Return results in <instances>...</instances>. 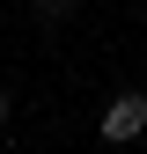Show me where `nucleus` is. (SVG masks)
I'll use <instances>...</instances> for the list:
<instances>
[{
	"instance_id": "obj_1",
	"label": "nucleus",
	"mask_w": 147,
	"mask_h": 154,
	"mask_svg": "<svg viewBox=\"0 0 147 154\" xmlns=\"http://www.w3.org/2000/svg\"><path fill=\"white\" fill-rule=\"evenodd\" d=\"M140 132H147V95H140V88L110 95V110H103V140L125 147V140H140Z\"/></svg>"
},
{
	"instance_id": "obj_2",
	"label": "nucleus",
	"mask_w": 147,
	"mask_h": 154,
	"mask_svg": "<svg viewBox=\"0 0 147 154\" xmlns=\"http://www.w3.org/2000/svg\"><path fill=\"white\" fill-rule=\"evenodd\" d=\"M0 125H8V88H0Z\"/></svg>"
}]
</instances>
